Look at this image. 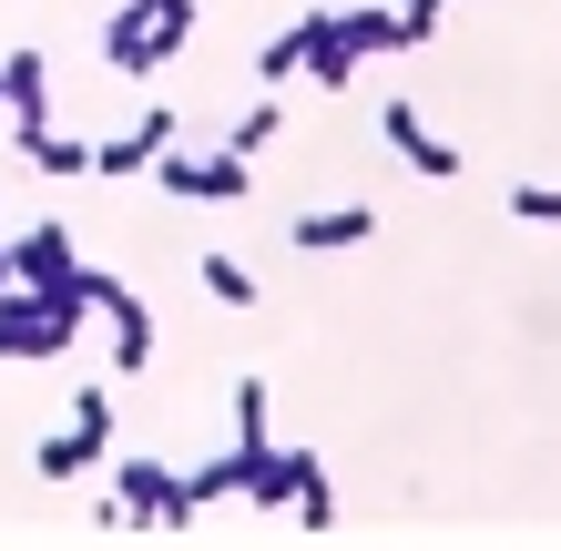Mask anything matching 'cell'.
Instances as JSON below:
<instances>
[{"instance_id": "obj_2", "label": "cell", "mask_w": 561, "mask_h": 551, "mask_svg": "<svg viewBox=\"0 0 561 551\" xmlns=\"http://www.w3.org/2000/svg\"><path fill=\"white\" fill-rule=\"evenodd\" d=\"M184 42H194V0H123L113 31H103V61L123 82H153Z\"/></svg>"}, {"instance_id": "obj_22", "label": "cell", "mask_w": 561, "mask_h": 551, "mask_svg": "<svg viewBox=\"0 0 561 551\" xmlns=\"http://www.w3.org/2000/svg\"><path fill=\"white\" fill-rule=\"evenodd\" d=\"M0 297H11V236H0Z\"/></svg>"}, {"instance_id": "obj_5", "label": "cell", "mask_w": 561, "mask_h": 551, "mask_svg": "<svg viewBox=\"0 0 561 551\" xmlns=\"http://www.w3.org/2000/svg\"><path fill=\"white\" fill-rule=\"evenodd\" d=\"M103 449H113V388H82V399H72V418H61V429L31 449V470H42V480H82L92 460H103Z\"/></svg>"}, {"instance_id": "obj_4", "label": "cell", "mask_w": 561, "mask_h": 551, "mask_svg": "<svg viewBox=\"0 0 561 551\" xmlns=\"http://www.w3.org/2000/svg\"><path fill=\"white\" fill-rule=\"evenodd\" d=\"M82 307H92V317H103V328H113V368H123V378H144V368L163 358V347H153V307H144V297H134V286H123V276L82 266Z\"/></svg>"}, {"instance_id": "obj_21", "label": "cell", "mask_w": 561, "mask_h": 551, "mask_svg": "<svg viewBox=\"0 0 561 551\" xmlns=\"http://www.w3.org/2000/svg\"><path fill=\"white\" fill-rule=\"evenodd\" d=\"M511 215L520 225H561V184H511Z\"/></svg>"}, {"instance_id": "obj_8", "label": "cell", "mask_w": 561, "mask_h": 551, "mask_svg": "<svg viewBox=\"0 0 561 551\" xmlns=\"http://www.w3.org/2000/svg\"><path fill=\"white\" fill-rule=\"evenodd\" d=\"M144 174H153L163 194H184V205H245V194H255L245 153H205V164H194V153H174V144H163Z\"/></svg>"}, {"instance_id": "obj_17", "label": "cell", "mask_w": 561, "mask_h": 551, "mask_svg": "<svg viewBox=\"0 0 561 551\" xmlns=\"http://www.w3.org/2000/svg\"><path fill=\"white\" fill-rule=\"evenodd\" d=\"M276 134H286V103H245V113H236V134H225V153H245V164H255Z\"/></svg>"}, {"instance_id": "obj_9", "label": "cell", "mask_w": 561, "mask_h": 551, "mask_svg": "<svg viewBox=\"0 0 561 551\" xmlns=\"http://www.w3.org/2000/svg\"><path fill=\"white\" fill-rule=\"evenodd\" d=\"M163 144H174V113H163V103H144L134 123H123V134H103V144H92V174H103V184H144V164H153Z\"/></svg>"}, {"instance_id": "obj_12", "label": "cell", "mask_w": 561, "mask_h": 551, "mask_svg": "<svg viewBox=\"0 0 561 551\" xmlns=\"http://www.w3.org/2000/svg\"><path fill=\"white\" fill-rule=\"evenodd\" d=\"M286 236H296V255H347V245L378 236V215H368V205H307Z\"/></svg>"}, {"instance_id": "obj_14", "label": "cell", "mask_w": 561, "mask_h": 551, "mask_svg": "<svg viewBox=\"0 0 561 551\" xmlns=\"http://www.w3.org/2000/svg\"><path fill=\"white\" fill-rule=\"evenodd\" d=\"M286 510H296V531H307V541H327V531H337V491H327V460H307V470H296Z\"/></svg>"}, {"instance_id": "obj_13", "label": "cell", "mask_w": 561, "mask_h": 551, "mask_svg": "<svg viewBox=\"0 0 561 551\" xmlns=\"http://www.w3.org/2000/svg\"><path fill=\"white\" fill-rule=\"evenodd\" d=\"M236 449H245V439H236ZM307 460H317V449H266V439H255V449H245V501H255V510H286V491H296V470H307Z\"/></svg>"}, {"instance_id": "obj_7", "label": "cell", "mask_w": 561, "mask_h": 551, "mask_svg": "<svg viewBox=\"0 0 561 551\" xmlns=\"http://www.w3.org/2000/svg\"><path fill=\"white\" fill-rule=\"evenodd\" d=\"M72 337H82V307H51V297H31V286L0 297V358H61Z\"/></svg>"}, {"instance_id": "obj_3", "label": "cell", "mask_w": 561, "mask_h": 551, "mask_svg": "<svg viewBox=\"0 0 561 551\" xmlns=\"http://www.w3.org/2000/svg\"><path fill=\"white\" fill-rule=\"evenodd\" d=\"M113 531H184L194 521V501H184V470H163V460H123L113 470V510H103Z\"/></svg>"}, {"instance_id": "obj_15", "label": "cell", "mask_w": 561, "mask_h": 551, "mask_svg": "<svg viewBox=\"0 0 561 551\" xmlns=\"http://www.w3.org/2000/svg\"><path fill=\"white\" fill-rule=\"evenodd\" d=\"M21 164H31V174H92V144L42 123V134H21Z\"/></svg>"}, {"instance_id": "obj_19", "label": "cell", "mask_w": 561, "mask_h": 551, "mask_svg": "<svg viewBox=\"0 0 561 551\" xmlns=\"http://www.w3.org/2000/svg\"><path fill=\"white\" fill-rule=\"evenodd\" d=\"M296 61H307V31H296V21H286V31H276V42H266V51H255V82H296Z\"/></svg>"}, {"instance_id": "obj_10", "label": "cell", "mask_w": 561, "mask_h": 551, "mask_svg": "<svg viewBox=\"0 0 561 551\" xmlns=\"http://www.w3.org/2000/svg\"><path fill=\"white\" fill-rule=\"evenodd\" d=\"M378 134H388V153H409V174H419V184H459V144L428 134L419 103H378Z\"/></svg>"}, {"instance_id": "obj_11", "label": "cell", "mask_w": 561, "mask_h": 551, "mask_svg": "<svg viewBox=\"0 0 561 551\" xmlns=\"http://www.w3.org/2000/svg\"><path fill=\"white\" fill-rule=\"evenodd\" d=\"M42 92H51V61H42V51L21 42L11 61H0V113H11V144H21V134H42V123H51V103H42Z\"/></svg>"}, {"instance_id": "obj_20", "label": "cell", "mask_w": 561, "mask_h": 551, "mask_svg": "<svg viewBox=\"0 0 561 551\" xmlns=\"http://www.w3.org/2000/svg\"><path fill=\"white\" fill-rule=\"evenodd\" d=\"M236 439H245V449L266 439V378H255V368L236 378Z\"/></svg>"}, {"instance_id": "obj_6", "label": "cell", "mask_w": 561, "mask_h": 551, "mask_svg": "<svg viewBox=\"0 0 561 551\" xmlns=\"http://www.w3.org/2000/svg\"><path fill=\"white\" fill-rule=\"evenodd\" d=\"M11 286H31V297H51V307H82V255L61 225H21L11 236Z\"/></svg>"}, {"instance_id": "obj_16", "label": "cell", "mask_w": 561, "mask_h": 551, "mask_svg": "<svg viewBox=\"0 0 561 551\" xmlns=\"http://www.w3.org/2000/svg\"><path fill=\"white\" fill-rule=\"evenodd\" d=\"M236 491H245V449H225V460L184 470V501H194V510H215V501H236Z\"/></svg>"}, {"instance_id": "obj_1", "label": "cell", "mask_w": 561, "mask_h": 551, "mask_svg": "<svg viewBox=\"0 0 561 551\" xmlns=\"http://www.w3.org/2000/svg\"><path fill=\"white\" fill-rule=\"evenodd\" d=\"M296 31H307V61H296V82H317V92H347V82H357V61L409 51L399 11H307Z\"/></svg>"}, {"instance_id": "obj_18", "label": "cell", "mask_w": 561, "mask_h": 551, "mask_svg": "<svg viewBox=\"0 0 561 551\" xmlns=\"http://www.w3.org/2000/svg\"><path fill=\"white\" fill-rule=\"evenodd\" d=\"M205 266V297L215 307H255V276H245V255H194Z\"/></svg>"}]
</instances>
